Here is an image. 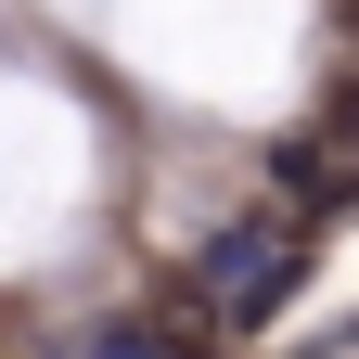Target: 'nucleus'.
<instances>
[{
  "instance_id": "1",
  "label": "nucleus",
  "mask_w": 359,
  "mask_h": 359,
  "mask_svg": "<svg viewBox=\"0 0 359 359\" xmlns=\"http://www.w3.org/2000/svg\"><path fill=\"white\" fill-rule=\"evenodd\" d=\"M295 283H308V205L295 218H231V231L193 257V295L218 308V321H269Z\"/></svg>"
},
{
  "instance_id": "2",
  "label": "nucleus",
  "mask_w": 359,
  "mask_h": 359,
  "mask_svg": "<svg viewBox=\"0 0 359 359\" xmlns=\"http://www.w3.org/2000/svg\"><path fill=\"white\" fill-rule=\"evenodd\" d=\"M90 359H193V346H180V334H154V321H128V334H103Z\"/></svg>"
}]
</instances>
